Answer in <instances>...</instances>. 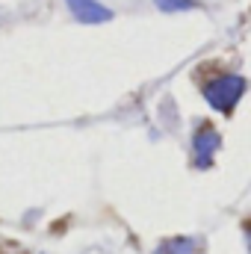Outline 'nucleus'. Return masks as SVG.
Here are the masks:
<instances>
[{
	"mask_svg": "<svg viewBox=\"0 0 251 254\" xmlns=\"http://www.w3.org/2000/svg\"><path fill=\"white\" fill-rule=\"evenodd\" d=\"M243 92H246V80H243V77H237V74L216 77V80L204 89L207 101H210V104H213V110H219V113H231V110H234V104L243 98Z\"/></svg>",
	"mask_w": 251,
	"mask_h": 254,
	"instance_id": "1",
	"label": "nucleus"
},
{
	"mask_svg": "<svg viewBox=\"0 0 251 254\" xmlns=\"http://www.w3.org/2000/svg\"><path fill=\"white\" fill-rule=\"evenodd\" d=\"M68 6H71L74 18L83 24H104L113 18V12L107 6H101L98 0H68Z\"/></svg>",
	"mask_w": 251,
	"mask_h": 254,
	"instance_id": "2",
	"label": "nucleus"
},
{
	"mask_svg": "<svg viewBox=\"0 0 251 254\" xmlns=\"http://www.w3.org/2000/svg\"><path fill=\"white\" fill-rule=\"evenodd\" d=\"M216 145H219V136H216L210 127L198 130V133H195V157H198V163H207V160L213 157Z\"/></svg>",
	"mask_w": 251,
	"mask_h": 254,
	"instance_id": "3",
	"label": "nucleus"
},
{
	"mask_svg": "<svg viewBox=\"0 0 251 254\" xmlns=\"http://www.w3.org/2000/svg\"><path fill=\"white\" fill-rule=\"evenodd\" d=\"M192 252V246H189V240H175V243H166L160 254H189Z\"/></svg>",
	"mask_w": 251,
	"mask_h": 254,
	"instance_id": "4",
	"label": "nucleus"
},
{
	"mask_svg": "<svg viewBox=\"0 0 251 254\" xmlns=\"http://www.w3.org/2000/svg\"><path fill=\"white\" fill-rule=\"evenodd\" d=\"M163 9H189L192 6V0H157Z\"/></svg>",
	"mask_w": 251,
	"mask_h": 254,
	"instance_id": "5",
	"label": "nucleus"
}]
</instances>
